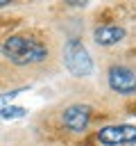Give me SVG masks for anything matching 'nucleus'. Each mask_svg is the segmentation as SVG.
<instances>
[{
  "instance_id": "obj_3",
  "label": "nucleus",
  "mask_w": 136,
  "mask_h": 146,
  "mask_svg": "<svg viewBox=\"0 0 136 146\" xmlns=\"http://www.w3.org/2000/svg\"><path fill=\"white\" fill-rule=\"evenodd\" d=\"M97 141L104 146H131L136 144V125L131 123H111L97 130Z\"/></svg>"
},
{
  "instance_id": "obj_9",
  "label": "nucleus",
  "mask_w": 136,
  "mask_h": 146,
  "mask_svg": "<svg viewBox=\"0 0 136 146\" xmlns=\"http://www.w3.org/2000/svg\"><path fill=\"white\" fill-rule=\"evenodd\" d=\"M9 5V0H0V7H7Z\"/></svg>"
},
{
  "instance_id": "obj_4",
  "label": "nucleus",
  "mask_w": 136,
  "mask_h": 146,
  "mask_svg": "<svg viewBox=\"0 0 136 146\" xmlns=\"http://www.w3.org/2000/svg\"><path fill=\"white\" fill-rule=\"evenodd\" d=\"M107 82L111 91L120 96H134L136 94V71L125 66V64H113L107 71Z\"/></svg>"
},
{
  "instance_id": "obj_8",
  "label": "nucleus",
  "mask_w": 136,
  "mask_h": 146,
  "mask_svg": "<svg viewBox=\"0 0 136 146\" xmlns=\"http://www.w3.org/2000/svg\"><path fill=\"white\" fill-rule=\"evenodd\" d=\"M25 89H11V91H5V94H0V110L2 107H7V105H11V100L16 98V96H20Z\"/></svg>"
},
{
  "instance_id": "obj_5",
  "label": "nucleus",
  "mask_w": 136,
  "mask_h": 146,
  "mask_svg": "<svg viewBox=\"0 0 136 146\" xmlns=\"http://www.w3.org/2000/svg\"><path fill=\"white\" fill-rule=\"evenodd\" d=\"M93 119V107L84 103H73L61 112V123L70 132H84Z\"/></svg>"
},
{
  "instance_id": "obj_6",
  "label": "nucleus",
  "mask_w": 136,
  "mask_h": 146,
  "mask_svg": "<svg viewBox=\"0 0 136 146\" xmlns=\"http://www.w3.org/2000/svg\"><path fill=\"white\" fill-rule=\"evenodd\" d=\"M127 30L120 25H97L93 30V41L97 46H116L120 41H125Z\"/></svg>"
},
{
  "instance_id": "obj_1",
  "label": "nucleus",
  "mask_w": 136,
  "mask_h": 146,
  "mask_svg": "<svg viewBox=\"0 0 136 146\" xmlns=\"http://www.w3.org/2000/svg\"><path fill=\"white\" fill-rule=\"evenodd\" d=\"M2 57H7L11 64L16 66H32V64H41L48 59L50 50L43 41L27 36V34H11L2 41L0 46Z\"/></svg>"
},
{
  "instance_id": "obj_2",
  "label": "nucleus",
  "mask_w": 136,
  "mask_h": 146,
  "mask_svg": "<svg viewBox=\"0 0 136 146\" xmlns=\"http://www.w3.org/2000/svg\"><path fill=\"white\" fill-rule=\"evenodd\" d=\"M63 64L75 78H88L93 73V59L79 39H68L63 43Z\"/></svg>"
},
{
  "instance_id": "obj_7",
  "label": "nucleus",
  "mask_w": 136,
  "mask_h": 146,
  "mask_svg": "<svg viewBox=\"0 0 136 146\" xmlns=\"http://www.w3.org/2000/svg\"><path fill=\"white\" fill-rule=\"evenodd\" d=\"M25 114H27V110L20 107V105H7V107L0 110V116H2V119H20V116H25Z\"/></svg>"
}]
</instances>
